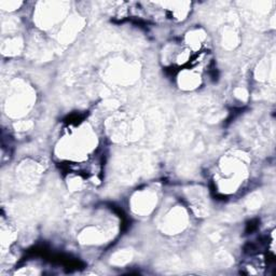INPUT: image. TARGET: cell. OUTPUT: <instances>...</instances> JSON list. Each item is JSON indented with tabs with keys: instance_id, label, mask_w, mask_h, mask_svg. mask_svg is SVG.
I'll return each mask as SVG.
<instances>
[{
	"instance_id": "cell-1",
	"label": "cell",
	"mask_w": 276,
	"mask_h": 276,
	"mask_svg": "<svg viewBox=\"0 0 276 276\" xmlns=\"http://www.w3.org/2000/svg\"><path fill=\"white\" fill-rule=\"evenodd\" d=\"M200 83V75L196 72V69H192L190 72H185L181 73L180 75V85L185 86L187 89H192L196 88Z\"/></svg>"
}]
</instances>
